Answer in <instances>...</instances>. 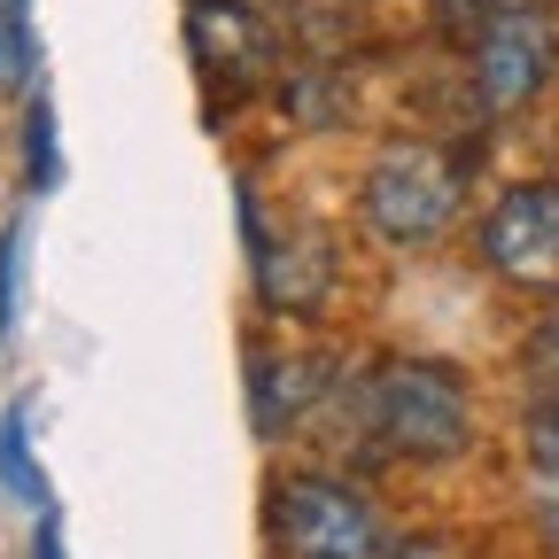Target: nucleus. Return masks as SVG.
Instances as JSON below:
<instances>
[{
	"instance_id": "7ed1b4c3",
	"label": "nucleus",
	"mask_w": 559,
	"mask_h": 559,
	"mask_svg": "<svg viewBox=\"0 0 559 559\" xmlns=\"http://www.w3.org/2000/svg\"><path fill=\"white\" fill-rule=\"evenodd\" d=\"M272 544H280V559H396V536L373 506V489L342 481V474H280Z\"/></svg>"
},
{
	"instance_id": "1a4fd4ad",
	"label": "nucleus",
	"mask_w": 559,
	"mask_h": 559,
	"mask_svg": "<svg viewBox=\"0 0 559 559\" xmlns=\"http://www.w3.org/2000/svg\"><path fill=\"white\" fill-rule=\"evenodd\" d=\"M32 79V0H0V94H24Z\"/></svg>"
},
{
	"instance_id": "f8f14e48",
	"label": "nucleus",
	"mask_w": 559,
	"mask_h": 559,
	"mask_svg": "<svg viewBox=\"0 0 559 559\" xmlns=\"http://www.w3.org/2000/svg\"><path fill=\"white\" fill-rule=\"evenodd\" d=\"M521 366H528V381H536V389H559V296H551V311L528 326Z\"/></svg>"
},
{
	"instance_id": "6e6552de",
	"label": "nucleus",
	"mask_w": 559,
	"mask_h": 559,
	"mask_svg": "<svg viewBox=\"0 0 559 559\" xmlns=\"http://www.w3.org/2000/svg\"><path fill=\"white\" fill-rule=\"evenodd\" d=\"M342 396V373L326 358H304V349H257L249 358V419H257V436L280 443V436H304L311 419Z\"/></svg>"
},
{
	"instance_id": "39448f33",
	"label": "nucleus",
	"mask_w": 559,
	"mask_h": 559,
	"mask_svg": "<svg viewBox=\"0 0 559 559\" xmlns=\"http://www.w3.org/2000/svg\"><path fill=\"white\" fill-rule=\"evenodd\" d=\"M481 264L521 296H559V179H521L474 226Z\"/></svg>"
},
{
	"instance_id": "ddd939ff",
	"label": "nucleus",
	"mask_w": 559,
	"mask_h": 559,
	"mask_svg": "<svg viewBox=\"0 0 559 559\" xmlns=\"http://www.w3.org/2000/svg\"><path fill=\"white\" fill-rule=\"evenodd\" d=\"M24 148H32V156H24V179H32V187H55L62 164H55V109H47V94H39L32 117H24Z\"/></svg>"
},
{
	"instance_id": "4468645a",
	"label": "nucleus",
	"mask_w": 559,
	"mask_h": 559,
	"mask_svg": "<svg viewBox=\"0 0 559 559\" xmlns=\"http://www.w3.org/2000/svg\"><path fill=\"white\" fill-rule=\"evenodd\" d=\"M0 481H9L16 498H39V481H32V451H24V412L0 419Z\"/></svg>"
},
{
	"instance_id": "0eeeda50",
	"label": "nucleus",
	"mask_w": 559,
	"mask_h": 559,
	"mask_svg": "<svg viewBox=\"0 0 559 559\" xmlns=\"http://www.w3.org/2000/svg\"><path fill=\"white\" fill-rule=\"evenodd\" d=\"M241 234H249V264H257V296H264V311H280V319H304V311H319L326 296H334V249H326V234L319 226H264V210L241 194Z\"/></svg>"
},
{
	"instance_id": "423d86ee",
	"label": "nucleus",
	"mask_w": 559,
	"mask_h": 559,
	"mask_svg": "<svg viewBox=\"0 0 559 559\" xmlns=\"http://www.w3.org/2000/svg\"><path fill=\"white\" fill-rule=\"evenodd\" d=\"M187 55L218 102H249L280 70V32L257 0H187Z\"/></svg>"
},
{
	"instance_id": "9d476101",
	"label": "nucleus",
	"mask_w": 559,
	"mask_h": 559,
	"mask_svg": "<svg viewBox=\"0 0 559 559\" xmlns=\"http://www.w3.org/2000/svg\"><path fill=\"white\" fill-rule=\"evenodd\" d=\"M528 474L559 489V389H536L528 404Z\"/></svg>"
},
{
	"instance_id": "f03ea898",
	"label": "nucleus",
	"mask_w": 559,
	"mask_h": 559,
	"mask_svg": "<svg viewBox=\"0 0 559 559\" xmlns=\"http://www.w3.org/2000/svg\"><path fill=\"white\" fill-rule=\"evenodd\" d=\"M459 218H466V164L436 140H389L358 179V226L396 257L451 241Z\"/></svg>"
},
{
	"instance_id": "2eb2a0df",
	"label": "nucleus",
	"mask_w": 559,
	"mask_h": 559,
	"mask_svg": "<svg viewBox=\"0 0 559 559\" xmlns=\"http://www.w3.org/2000/svg\"><path fill=\"white\" fill-rule=\"evenodd\" d=\"M16 280H24V226L0 234V342L16 326Z\"/></svg>"
},
{
	"instance_id": "20e7f679",
	"label": "nucleus",
	"mask_w": 559,
	"mask_h": 559,
	"mask_svg": "<svg viewBox=\"0 0 559 559\" xmlns=\"http://www.w3.org/2000/svg\"><path fill=\"white\" fill-rule=\"evenodd\" d=\"M551 70H559V16L521 0V9H506L466 47V102L481 117H521V109L544 102Z\"/></svg>"
},
{
	"instance_id": "f257e3e1",
	"label": "nucleus",
	"mask_w": 559,
	"mask_h": 559,
	"mask_svg": "<svg viewBox=\"0 0 559 559\" xmlns=\"http://www.w3.org/2000/svg\"><path fill=\"white\" fill-rule=\"evenodd\" d=\"M366 443L404 466H451L474 443V381L451 358H373L358 373Z\"/></svg>"
},
{
	"instance_id": "9b49d317",
	"label": "nucleus",
	"mask_w": 559,
	"mask_h": 559,
	"mask_svg": "<svg viewBox=\"0 0 559 559\" xmlns=\"http://www.w3.org/2000/svg\"><path fill=\"white\" fill-rule=\"evenodd\" d=\"M506 9H521V0H428L436 32H443V39H466V47H474V39H481L489 24H498Z\"/></svg>"
}]
</instances>
